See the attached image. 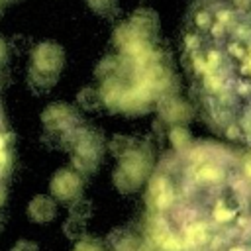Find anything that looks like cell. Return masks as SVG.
<instances>
[{"instance_id": "cell-7", "label": "cell", "mask_w": 251, "mask_h": 251, "mask_svg": "<svg viewBox=\"0 0 251 251\" xmlns=\"http://www.w3.org/2000/svg\"><path fill=\"white\" fill-rule=\"evenodd\" d=\"M12 251H39L37 249V245L33 243V241H27V239H20L14 247H12Z\"/></svg>"}, {"instance_id": "cell-4", "label": "cell", "mask_w": 251, "mask_h": 251, "mask_svg": "<svg viewBox=\"0 0 251 251\" xmlns=\"http://www.w3.org/2000/svg\"><path fill=\"white\" fill-rule=\"evenodd\" d=\"M27 214H29V218H31L33 222H37V224H47V222H51V220L55 218L57 206H55V202H53L49 196H37V198L31 200V204H29V208H27Z\"/></svg>"}, {"instance_id": "cell-6", "label": "cell", "mask_w": 251, "mask_h": 251, "mask_svg": "<svg viewBox=\"0 0 251 251\" xmlns=\"http://www.w3.org/2000/svg\"><path fill=\"white\" fill-rule=\"evenodd\" d=\"M75 251H104V247H102V243H100V241H96V239L88 237V239L78 241V243H76V247H75Z\"/></svg>"}, {"instance_id": "cell-1", "label": "cell", "mask_w": 251, "mask_h": 251, "mask_svg": "<svg viewBox=\"0 0 251 251\" xmlns=\"http://www.w3.org/2000/svg\"><path fill=\"white\" fill-rule=\"evenodd\" d=\"M145 200L151 251H251V163L226 145L165 155Z\"/></svg>"}, {"instance_id": "cell-2", "label": "cell", "mask_w": 251, "mask_h": 251, "mask_svg": "<svg viewBox=\"0 0 251 251\" xmlns=\"http://www.w3.org/2000/svg\"><path fill=\"white\" fill-rule=\"evenodd\" d=\"M182 63L206 124L251 149V0H196L184 22Z\"/></svg>"}, {"instance_id": "cell-3", "label": "cell", "mask_w": 251, "mask_h": 251, "mask_svg": "<svg viewBox=\"0 0 251 251\" xmlns=\"http://www.w3.org/2000/svg\"><path fill=\"white\" fill-rule=\"evenodd\" d=\"M51 190H53V194H55L59 200H71V198H75V196L78 194L80 182H78V178H76L75 175H71V173H61V175H57V176L53 178Z\"/></svg>"}, {"instance_id": "cell-5", "label": "cell", "mask_w": 251, "mask_h": 251, "mask_svg": "<svg viewBox=\"0 0 251 251\" xmlns=\"http://www.w3.org/2000/svg\"><path fill=\"white\" fill-rule=\"evenodd\" d=\"M8 175V131L4 124V116L0 110V200H2V188Z\"/></svg>"}]
</instances>
